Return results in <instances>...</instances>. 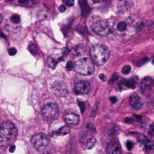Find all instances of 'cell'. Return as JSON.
<instances>
[{
  "mask_svg": "<svg viewBox=\"0 0 154 154\" xmlns=\"http://www.w3.org/2000/svg\"><path fill=\"white\" fill-rule=\"evenodd\" d=\"M107 154H121V147L117 142H111L106 147Z\"/></svg>",
  "mask_w": 154,
  "mask_h": 154,
  "instance_id": "11",
  "label": "cell"
},
{
  "mask_svg": "<svg viewBox=\"0 0 154 154\" xmlns=\"http://www.w3.org/2000/svg\"><path fill=\"white\" fill-rule=\"evenodd\" d=\"M73 63H72V62H71V61H69L67 63H66V69H67L68 71H71L72 70V69H73Z\"/></svg>",
  "mask_w": 154,
  "mask_h": 154,
  "instance_id": "29",
  "label": "cell"
},
{
  "mask_svg": "<svg viewBox=\"0 0 154 154\" xmlns=\"http://www.w3.org/2000/svg\"><path fill=\"white\" fill-rule=\"evenodd\" d=\"M134 121H135V120L133 118H131V117H127L124 120V122L126 123H134Z\"/></svg>",
  "mask_w": 154,
  "mask_h": 154,
  "instance_id": "31",
  "label": "cell"
},
{
  "mask_svg": "<svg viewBox=\"0 0 154 154\" xmlns=\"http://www.w3.org/2000/svg\"><path fill=\"white\" fill-rule=\"evenodd\" d=\"M126 147L128 150H131L132 149V147H133V144H132L131 141H128L126 142Z\"/></svg>",
  "mask_w": 154,
  "mask_h": 154,
  "instance_id": "30",
  "label": "cell"
},
{
  "mask_svg": "<svg viewBox=\"0 0 154 154\" xmlns=\"http://www.w3.org/2000/svg\"><path fill=\"white\" fill-rule=\"evenodd\" d=\"M127 29V23L126 22H120L117 25V29L120 32H124Z\"/></svg>",
  "mask_w": 154,
  "mask_h": 154,
  "instance_id": "20",
  "label": "cell"
},
{
  "mask_svg": "<svg viewBox=\"0 0 154 154\" xmlns=\"http://www.w3.org/2000/svg\"><path fill=\"white\" fill-rule=\"evenodd\" d=\"M80 5L82 11V16L86 18L90 11V7L89 6L87 0H80Z\"/></svg>",
  "mask_w": 154,
  "mask_h": 154,
  "instance_id": "13",
  "label": "cell"
},
{
  "mask_svg": "<svg viewBox=\"0 0 154 154\" xmlns=\"http://www.w3.org/2000/svg\"><path fill=\"white\" fill-rule=\"evenodd\" d=\"M144 145H145V150H146L147 152H149V151H151L153 150H154V142L153 141H150V140L148 139L147 141L145 142V144Z\"/></svg>",
  "mask_w": 154,
  "mask_h": 154,
  "instance_id": "19",
  "label": "cell"
},
{
  "mask_svg": "<svg viewBox=\"0 0 154 154\" xmlns=\"http://www.w3.org/2000/svg\"><path fill=\"white\" fill-rule=\"evenodd\" d=\"M28 49H29V52L33 55L36 54V53H38V51H39V47H38L37 45H35V43H33V42H30V43H29V46H28Z\"/></svg>",
  "mask_w": 154,
  "mask_h": 154,
  "instance_id": "17",
  "label": "cell"
},
{
  "mask_svg": "<svg viewBox=\"0 0 154 154\" xmlns=\"http://www.w3.org/2000/svg\"><path fill=\"white\" fill-rule=\"evenodd\" d=\"M150 134L151 136L154 137V130H153V131H150Z\"/></svg>",
  "mask_w": 154,
  "mask_h": 154,
  "instance_id": "40",
  "label": "cell"
},
{
  "mask_svg": "<svg viewBox=\"0 0 154 154\" xmlns=\"http://www.w3.org/2000/svg\"><path fill=\"white\" fill-rule=\"evenodd\" d=\"M110 101H111V103L114 104V103H116L117 101V99L116 98L115 96H111V98H110Z\"/></svg>",
  "mask_w": 154,
  "mask_h": 154,
  "instance_id": "34",
  "label": "cell"
},
{
  "mask_svg": "<svg viewBox=\"0 0 154 154\" xmlns=\"http://www.w3.org/2000/svg\"><path fill=\"white\" fill-rule=\"evenodd\" d=\"M131 66H125L123 68V74H129V72H131Z\"/></svg>",
  "mask_w": 154,
  "mask_h": 154,
  "instance_id": "25",
  "label": "cell"
},
{
  "mask_svg": "<svg viewBox=\"0 0 154 154\" xmlns=\"http://www.w3.org/2000/svg\"><path fill=\"white\" fill-rule=\"evenodd\" d=\"M75 93L78 95L87 94L90 90V84L88 81L81 80L77 82L74 87Z\"/></svg>",
  "mask_w": 154,
  "mask_h": 154,
  "instance_id": "9",
  "label": "cell"
},
{
  "mask_svg": "<svg viewBox=\"0 0 154 154\" xmlns=\"http://www.w3.org/2000/svg\"><path fill=\"white\" fill-rule=\"evenodd\" d=\"M153 64L154 65V59H153Z\"/></svg>",
  "mask_w": 154,
  "mask_h": 154,
  "instance_id": "43",
  "label": "cell"
},
{
  "mask_svg": "<svg viewBox=\"0 0 154 154\" xmlns=\"http://www.w3.org/2000/svg\"><path fill=\"white\" fill-rule=\"evenodd\" d=\"M129 104L134 110H139L142 107V103L140 101L139 96L135 93H133L129 97Z\"/></svg>",
  "mask_w": 154,
  "mask_h": 154,
  "instance_id": "12",
  "label": "cell"
},
{
  "mask_svg": "<svg viewBox=\"0 0 154 154\" xmlns=\"http://www.w3.org/2000/svg\"><path fill=\"white\" fill-rule=\"evenodd\" d=\"M32 144L34 148L39 152L45 150L48 145V138L44 133H37L32 138Z\"/></svg>",
  "mask_w": 154,
  "mask_h": 154,
  "instance_id": "6",
  "label": "cell"
},
{
  "mask_svg": "<svg viewBox=\"0 0 154 154\" xmlns=\"http://www.w3.org/2000/svg\"><path fill=\"white\" fill-rule=\"evenodd\" d=\"M95 132V128L91 124H88L87 126V130L83 132V136L80 137V142L84 145L87 149L90 150L93 148L96 143V140L94 138L92 133Z\"/></svg>",
  "mask_w": 154,
  "mask_h": 154,
  "instance_id": "4",
  "label": "cell"
},
{
  "mask_svg": "<svg viewBox=\"0 0 154 154\" xmlns=\"http://www.w3.org/2000/svg\"><path fill=\"white\" fill-rule=\"evenodd\" d=\"M99 78L100 80H102V81H104V80H105V76H104L103 74H101L99 75Z\"/></svg>",
  "mask_w": 154,
  "mask_h": 154,
  "instance_id": "38",
  "label": "cell"
},
{
  "mask_svg": "<svg viewBox=\"0 0 154 154\" xmlns=\"http://www.w3.org/2000/svg\"><path fill=\"white\" fill-rule=\"evenodd\" d=\"M52 92L57 97H65L69 93V89L65 83L58 81L52 86Z\"/></svg>",
  "mask_w": 154,
  "mask_h": 154,
  "instance_id": "8",
  "label": "cell"
},
{
  "mask_svg": "<svg viewBox=\"0 0 154 154\" xmlns=\"http://www.w3.org/2000/svg\"><path fill=\"white\" fill-rule=\"evenodd\" d=\"M137 138H138V141H139L140 143L143 144V145H145V142H146V141L148 140V138H147V137L145 136V135H141V134H138V137H137Z\"/></svg>",
  "mask_w": 154,
  "mask_h": 154,
  "instance_id": "22",
  "label": "cell"
},
{
  "mask_svg": "<svg viewBox=\"0 0 154 154\" xmlns=\"http://www.w3.org/2000/svg\"><path fill=\"white\" fill-rule=\"evenodd\" d=\"M18 129L15 124L4 122L0 124V146H5L13 141L17 136Z\"/></svg>",
  "mask_w": 154,
  "mask_h": 154,
  "instance_id": "1",
  "label": "cell"
},
{
  "mask_svg": "<svg viewBox=\"0 0 154 154\" xmlns=\"http://www.w3.org/2000/svg\"><path fill=\"white\" fill-rule=\"evenodd\" d=\"M127 154H132V153H127Z\"/></svg>",
  "mask_w": 154,
  "mask_h": 154,
  "instance_id": "44",
  "label": "cell"
},
{
  "mask_svg": "<svg viewBox=\"0 0 154 154\" xmlns=\"http://www.w3.org/2000/svg\"><path fill=\"white\" fill-rule=\"evenodd\" d=\"M15 149H16V147H15V145H11V146L10 147V148H9L10 153H14V152H15Z\"/></svg>",
  "mask_w": 154,
  "mask_h": 154,
  "instance_id": "35",
  "label": "cell"
},
{
  "mask_svg": "<svg viewBox=\"0 0 154 154\" xmlns=\"http://www.w3.org/2000/svg\"><path fill=\"white\" fill-rule=\"evenodd\" d=\"M134 117H135V119H136L137 120H138V121H141V119H142V117H141V116L135 115V116H134Z\"/></svg>",
  "mask_w": 154,
  "mask_h": 154,
  "instance_id": "37",
  "label": "cell"
},
{
  "mask_svg": "<svg viewBox=\"0 0 154 154\" xmlns=\"http://www.w3.org/2000/svg\"><path fill=\"white\" fill-rule=\"evenodd\" d=\"M43 118L47 121L56 120L60 115V110L57 104L55 103H49L44 106L42 109Z\"/></svg>",
  "mask_w": 154,
  "mask_h": 154,
  "instance_id": "5",
  "label": "cell"
},
{
  "mask_svg": "<svg viewBox=\"0 0 154 154\" xmlns=\"http://www.w3.org/2000/svg\"><path fill=\"white\" fill-rule=\"evenodd\" d=\"M65 120L69 125H77L79 123L80 117L75 113L72 111H66L65 114Z\"/></svg>",
  "mask_w": 154,
  "mask_h": 154,
  "instance_id": "10",
  "label": "cell"
},
{
  "mask_svg": "<svg viewBox=\"0 0 154 154\" xmlns=\"http://www.w3.org/2000/svg\"><path fill=\"white\" fill-rule=\"evenodd\" d=\"M66 10V7L64 5H62L59 7V11H60V12H62V13H63V12H65Z\"/></svg>",
  "mask_w": 154,
  "mask_h": 154,
  "instance_id": "33",
  "label": "cell"
},
{
  "mask_svg": "<svg viewBox=\"0 0 154 154\" xmlns=\"http://www.w3.org/2000/svg\"><path fill=\"white\" fill-rule=\"evenodd\" d=\"M92 28L95 33L97 35H102V36L108 35L111 32V27L109 26L107 21L103 20H100L94 23Z\"/></svg>",
  "mask_w": 154,
  "mask_h": 154,
  "instance_id": "7",
  "label": "cell"
},
{
  "mask_svg": "<svg viewBox=\"0 0 154 154\" xmlns=\"http://www.w3.org/2000/svg\"><path fill=\"white\" fill-rule=\"evenodd\" d=\"M8 53H9L10 56H15L17 53V50L15 47H11L8 50Z\"/></svg>",
  "mask_w": 154,
  "mask_h": 154,
  "instance_id": "28",
  "label": "cell"
},
{
  "mask_svg": "<svg viewBox=\"0 0 154 154\" xmlns=\"http://www.w3.org/2000/svg\"><path fill=\"white\" fill-rule=\"evenodd\" d=\"M18 2H19L20 4H26L29 2V1H28V0H19Z\"/></svg>",
  "mask_w": 154,
  "mask_h": 154,
  "instance_id": "36",
  "label": "cell"
},
{
  "mask_svg": "<svg viewBox=\"0 0 154 154\" xmlns=\"http://www.w3.org/2000/svg\"><path fill=\"white\" fill-rule=\"evenodd\" d=\"M148 61V58L146 57V58H143V59H141V60H140L139 61H138V66H143L144 64H145V63H147V62Z\"/></svg>",
  "mask_w": 154,
  "mask_h": 154,
  "instance_id": "27",
  "label": "cell"
},
{
  "mask_svg": "<svg viewBox=\"0 0 154 154\" xmlns=\"http://www.w3.org/2000/svg\"><path fill=\"white\" fill-rule=\"evenodd\" d=\"M57 63V60H56V59H54L53 57H52V56H49V57L47 58V63L49 67L51 68V69H55Z\"/></svg>",
  "mask_w": 154,
  "mask_h": 154,
  "instance_id": "18",
  "label": "cell"
},
{
  "mask_svg": "<svg viewBox=\"0 0 154 154\" xmlns=\"http://www.w3.org/2000/svg\"><path fill=\"white\" fill-rule=\"evenodd\" d=\"M77 104H78L79 107H80V111H81V113H84V111H85V103L84 102H81V101H77Z\"/></svg>",
  "mask_w": 154,
  "mask_h": 154,
  "instance_id": "26",
  "label": "cell"
},
{
  "mask_svg": "<svg viewBox=\"0 0 154 154\" xmlns=\"http://www.w3.org/2000/svg\"><path fill=\"white\" fill-rule=\"evenodd\" d=\"M11 21L14 23H18L20 21V18L18 15H14L11 16Z\"/></svg>",
  "mask_w": 154,
  "mask_h": 154,
  "instance_id": "23",
  "label": "cell"
},
{
  "mask_svg": "<svg viewBox=\"0 0 154 154\" xmlns=\"http://www.w3.org/2000/svg\"><path fill=\"white\" fill-rule=\"evenodd\" d=\"M90 55L96 64L102 66L109 58V50L104 45H95L90 48Z\"/></svg>",
  "mask_w": 154,
  "mask_h": 154,
  "instance_id": "2",
  "label": "cell"
},
{
  "mask_svg": "<svg viewBox=\"0 0 154 154\" xmlns=\"http://www.w3.org/2000/svg\"><path fill=\"white\" fill-rule=\"evenodd\" d=\"M136 82H137L136 77H132V78L129 79V80H126L124 84H125L126 87H128V88L134 89L135 88V86H136Z\"/></svg>",
  "mask_w": 154,
  "mask_h": 154,
  "instance_id": "16",
  "label": "cell"
},
{
  "mask_svg": "<svg viewBox=\"0 0 154 154\" xmlns=\"http://www.w3.org/2000/svg\"><path fill=\"white\" fill-rule=\"evenodd\" d=\"M42 154H50V153H47V152H45L44 153H42Z\"/></svg>",
  "mask_w": 154,
  "mask_h": 154,
  "instance_id": "42",
  "label": "cell"
},
{
  "mask_svg": "<svg viewBox=\"0 0 154 154\" xmlns=\"http://www.w3.org/2000/svg\"><path fill=\"white\" fill-rule=\"evenodd\" d=\"M74 71L81 75H90L95 72V64L88 58H81L75 62Z\"/></svg>",
  "mask_w": 154,
  "mask_h": 154,
  "instance_id": "3",
  "label": "cell"
},
{
  "mask_svg": "<svg viewBox=\"0 0 154 154\" xmlns=\"http://www.w3.org/2000/svg\"><path fill=\"white\" fill-rule=\"evenodd\" d=\"M104 0H93V2H95V3H99V2H103Z\"/></svg>",
  "mask_w": 154,
  "mask_h": 154,
  "instance_id": "39",
  "label": "cell"
},
{
  "mask_svg": "<svg viewBox=\"0 0 154 154\" xmlns=\"http://www.w3.org/2000/svg\"><path fill=\"white\" fill-rule=\"evenodd\" d=\"M69 132H70V128L67 126H63L60 129L56 131L55 134L57 135H66L69 134Z\"/></svg>",
  "mask_w": 154,
  "mask_h": 154,
  "instance_id": "15",
  "label": "cell"
},
{
  "mask_svg": "<svg viewBox=\"0 0 154 154\" xmlns=\"http://www.w3.org/2000/svg\"><path fill=\"white\" fill-rule=\"evenodd\" d=\"M118 79H119V75H118L117 74H114L112 76H111V79L109 80V84H114V83H116V82L118 80Z\"/></svg>",
  "mask_w": 154,
  "mask_h": 154,
  "instance_id": "24",
  "label": "cell"
},
{
  "mask_svg": "<svg viewBox=\"0 0 154 154\" xmlns=\"http://www.w3.org/2000/svg\"><path fill=\"white\" fill-rule=\"evenodd\" d=\"M153 84H154L153 80L150 77H145V78H144L143 80H142V81H141V87L143 89V90H146L150 88V87L153 85Z\"/></svg>",
  "mask_w": 154,
  "mask_h": 154,
  "instance_id": "14",
  "label": "cell"
},
{
  "mask_svg": "<svg viewBox=\"0 0 154 154\" xmlns=\"http://www.w3.org/2000/svg\"><path fill=\"white\" fill-rule=\"evenodd\" d=\"M118 133H119V128L117 126H114V128L110 130L109 132H108V135L111 137H114Z\"/></svg>",
  "mask_w": 154,
  "mask_h": 154,
  "instance_id": "21",
  "label": "cell"
},
{
  "mask_svg": "<svg viewBox=\"0 0 154 154\" xmlns=\"http://www.w3.org/2000/svg\"><path fill=\"white\" fill-rule=\"evenodd\" d=\"M2 20H3V17H2V15L0 14V23H2Z\"/></svg>",
  "mask_w": 154,
  "mask_h": 154,
  "instance_id": "41",
  "label": "cell"
},
{
  "mask_svg": "<svg viewBox=\"0 0 154 154\" xmlns=\"http://www.w3.org/2000/svg\"><path fill=\"white\" fill-rule=\"evenodd\" d=\"M74 5V0H67L66 1V5L69 7H72Z\"/></svg>",
  "mask_w": 154,
  "mask_h": 154,
  "instance_id": "32",
  "label": "cell"
}]
</instances>
